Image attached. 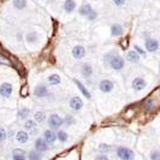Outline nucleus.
I'll return each instance as SVG.
<instances>
[{"label":"nucleus","instance_id":"obj_1","mask_svg":"<svg viewBox=\"0 0 160 160\" xmlns=\"http://www.w3.org/2000/svg\"><path fill=\"white\" fill-rule=\"evenodd\" d=\"M108 65L116 71H120L125 66V60L123 57H120L118 53H114V56L108 58Z\"/></svg>","mask_w":160,"mask_h":160},{"label":"nucleus","instance_id":"obj_2","mask_svg":"<svg viewBox=\"0 0 160 160\" xmlns=\"http://www.w3.org/2000/svg\"><path fill=\"white\" fill-rule=\"evenodd\" d=\"M117 157L120 160H135V153L134 151H131L128 147H124V146H119L117 148Z\"/></svg>","mask_w":160,"mask_h":160},{"label":"nucleus","instance_id":"obj_3","mask_svg":"<svg viewBox=\"0 0 160 160\" xmlns=\"http://www.w3.org/2000/svg\"><path fill=\"white\" fill-rule=\"evenodd\" d=\"M48 125L51 130H57L63 125V118L58 113H52L48 118Z\"/></svg>","mask_w":160,"mask_h":160},{"label":"nucleus","instance_id":"obj_4","mask_svg":"<svg viewBox=\"0 0 160 160\" xmlns=\"http://www.w3.org/2000/svg\"><path fill=\"white\" fill-rule=\"evenodd\" d=\"M12 92H13V87L8 82H4L0 86V96L4 98V99H8L12 94Z\"/></svg>","mask_w":160,"mask_h":160},{"label":"nucleus","instance_id":"obj_5","mask_svg":"<svg viewBox=\"0 0 160 160\" xmlns=\"http://www.w3.org/2000/svg\"><path fill=\"white\" fill-rule=\"evenodd\" d=\"M144 48H146V51L147 52H157L158 51V48H159V42L157 39H153V38H148L146 42H144Z\"/></svg>","mask_w":160,"mask_h":160},{"label":"nucleus","instance_id":"obj_6","mask_svg":"<svg viewBox=\"0 0 160 160\" xmlns=\"http://www.w3.org/2000/svg\"><path fill=\"white\" fill-rule=\"evenodd\" d=\"M34 95L39 99H42V98H46V96L49 95V90H48L47 86L45 84H38L35 89H34Z\"/></svg>","mask_w":160,"mask_h":160},{"label":"nucleus","instance_id":"obj_7","mask_svg":"<svg viewBox=\"0 0 160 160\" xmlns=\"http://www.w3.org/2000/svg\"><path fill=\"white\" fill-rule=\"evenodd\" d=\"M69 106H70V108H71L72 111H80L82 110V107H83V101H82V99H81L80 96H72L71 99H70V102H69Z\"/></svg>","mask_w":160,"mask_h":160},{"label":"nucleus","instance_id":"obj_8","mask_svg":"<svg viewBox=\"0 0 160 160\" xmlns=\"http://www.w3.org/2000/svg\"><path fill=\"white\" fill-rule=\"evenodd\" d=\"M35 151H38V152L40 153H43V152H47L48 149H49V146L48 143L42 138V137H39V138H36L35 140Z\"/></svg>","mask_w":160,"mask_h":160},{"label":"nucleus","instance_id":"obj_9","mask_svg":"<svg viewBox=\"0 0 160 160\" xmlns=\"http://www.w3.org/2000/svg\"><path fill=\"white\" fill-rule=\"evenodd\" d=\"M113 88H114V84H113L112 81L110 80H102L100 81V83H99V89L102 93H111Z\"/></svg>","mask_w":160,"mask_h":160},{"label":"nucleus","instance_id":"obj_10","mask_svg":"<svg viewBox=\"0 0 160 160\" xmlns=\"http://www.w3.org/2000/svg\"><path fill=\"white\" fill-rule=\"evenodd\" d=\"M48 144L49 143H54L57 141V134L54 132V130H51V129H48V130H45V132H43V137H42Z\"/></svg>","mask_w":160,"mask_h":160},{"label":"nucleus","instance_id":"obj_11","mask_svg":"<svg viewBox=\"0 0 160 160\" xmlns=\"http://www.w3.org/2000/svg\"><path fill=\"white\" fill-rule=\"evenodd\" d=\"M72 56L76 59H82L86 57V48L81 45H77L72 48Z\"/></svg>","mask_w":160,"mask_h":160},{"label":"nucleus","instance_id":"obj_12","mask_svg":"<svg viewBox=\"0 0 160 160\" xmlns=\"http://www.w3.org/2000/svg\"><path fill=\"white\" fill-rule=\"evenodd\" d=\"M146 86H147V83H146V81L142 77H136V78H134V81H132V88L135 89L136 92L143 90L146 88Z\"/></svg>","mask_w":160,"mask_h":160},{"label":"nucleus","instance_id":"obj_13","mask_svg":"<svg viewBox=\"0 0 160 160\" xmlns=\"http://www.w3.org/2000/svg\"><path fill=\"white\" fill-rule=\"evenodd\" d=\"M81 75L86 78H89L93 75V66L89 63H84L81 65Z\"/></svg>","mask_w":160,"mask_h":160},{"label":"nucleus","instance_id":"obj_14","mask_svg":"<svg viewBox=\"0 0 160 160\" xmlns=\"http://www.w3.org/2000/svg\"><path fill=\"white\" fill-rule=\"evenodd\" d=\"M15 137H16V141L18 143H27L29 140V134L25 130H19Z\"/></svg>","mask_w":160,"mask_h":160},{"label":"nucleus","instance_id":"obj_15","mask_svg":"<svg viewBox=\"0 0 160 160\" xmlns=\"http://www.w3.org/2000/svg\"><path fill=\"white\" fill-rule=\"evenodd\" d=\"M127 60L130 63H138L140 62V56L137 54L136 51H129L127 53Z\"/></svg>","mask_w":160,"mask_h":160},{"label":"nucleus","instance_id":"obj_16","mask_svg":"<svg viewBox=\"0 0 160 160\" xmlns=\"http://www.w3.org/2000/svg\"><path fill=\"white\" fill-rule=\"evenodd\" d=\"M47 81L51 86H58L62 82V78H60V76L58 73H52V75L48 76Z\"/></svg>","mask_w":160,"mask_h":160},{"label":"nucleus","instance_id":"obj_17","mask_svg":"<svg viewBox=\"0 0 160 160\" xmlns=\"http://www.w3.org/2000/svg\"><path fill=\"white\" fill-rule=\"evenodd\" d=\"M76 8V1L75 0H65L64 1V10L66 12H73Z\"/></svg>","mask_w":160,"mask_h":160},{"label":"nucleus","instance_id":"obj_18","mask_svg":"<svg viewBox=\"0 0 160 160\" xmlns=\"http://www.w3.org/2000/svg\"><path fill=\"white\" fill-rule=\"evenodd\" d=\"M93 11V8H92V5L90 4H84V5H82L78 10V12H80L81 16H88L89 13Z\"/></svg>","mask_w":160,"mask_h":160},{"label":"nucleus","instance_id":"obj_19","mask_svg":"<svg viewBox=\"0 0 160 160\" xmlns=\"http://www.w3.org/2000/svg\"><path fill=\"white\" fill-rule=\"evenodd\" d=\"M123 34V25L120 24H112L111 27V35L112 36H119Z\"/></svg>","mask_w":160,"mask_h":160},{"label":"nucleus","instance_id":"obj_20","mask_svg":"<svg viewBox=\"0 0 160 160\" xmlns=\"http://www.w3.org/2000/svg\"><path fill=\"white\" fill-rule=\"evenodd\" d=\"M34 120L36 123H43L46 120V112L43 111H38L34 113Z\"/></svg>","mask_w":160,"mask_h":160},{"label":"nucleus","instance_id":"obj_21","mask_svg":"<svg viewBox=\"0 0 160 160\" xmlns=\"http://www.w3.org/2000/svg\"><path fill=\"white\" fill-rule=\"evenodd\" d=\"M12 159L13 160H27L25 159V152L22 149H15L12 154Z\"/></svg>","mask_w":160,"mask_h":160},{"label":"nucleus","instance_id":"obj_22","mask_svg":"<svg viewBox=\"0 0 160 160\" xmlns=\"http://www.w3.org/2000/svg\"><path fill=\"white\" fill-rule=\"evenodd\" d=\"M112 151V147L107 143H100L99 144V152L100 154H107Z\"/></svg>","mask_w":160,"mask_h":160},{"label":"nucleus","instance_id":"obj_23","mask_svg":"<svg viewBox=\"0 0 160 160\" xmlns=\"http://www.w3.org/2000/svg\"><path fill=\"white\" fill-rule=\"evenodd\" d=\"M24 130H32V129L36 128V122L34 119H27L24 122Z\"/></svg>","mask_w":160,"mask_h":160},{"label":"nucleus","instance_id":"obj_24","mask_svg":"<svg viewBox=\"0 0 160 160\" xmlns=\"http://www.w3.org/2000/svg\"><path fill=\"white\" fill-rule=\"evenodd\" d=\"M57 140H59L60 142H66L69 140V135L66 134V131H64V130H59L57 132Z\"/></svg>","mask_w":160,"mask_h":160},{"label":"nucleus","instance_id":"obj_25","mask_svg":"<svg viewBox=\"0 0 160 160\" xmlns=\"http://www.w3.org/2000/svg\"><path fill=\"white\" fill-rule=\"evenodd\" d=\"M75 83H76V84H77V87H78V88H80V90H81V92H82V93H83V95L86 96V98H87V99H89V98H90V93H89L88 90H87V89H86V87H84V84H83V83H81L80 81H77V80H75Z\"/></svg>","mask_w":160,"mask_h":160},{"label":"nucleus","instance_id":"obj_26","mask_svg":"<svg viewBox=\"0 0 160 160\" xmlns=\"http://www.w3.org/2000/svg\"><path fill=\"white\" fill-rule=\"evenodd\" d=\"M28 159L29 160H42V154L38 151H32L28 154Z\"/></svg>","mask_w":160,"mask_h":160},{"label":"nucleus","instance_id":"obj_27","mask_svg":"<svg viewBox=\"0 0 160 160\" xmlns=\"http://www.w3.org/2000/svg\"><path fill=\"white\" fill-rule=\"evenodd\" d=\"M12 4H13V6L16 8H18V10H23V8H25V6H27V0H13Z\"/></svg>","mask_w":160,"mask_h":160},{"label":"nucleus","instance_id":"obj_28","mask_svg":"<svg viewBox=\"0 0 160 160\" xmlns=\"http://www.w3.org/2000/svg\"><path fill=\"white\" fill-rule=\"evenodd\" d=\"M75 118L72 117L71 114H66L64 118H63V124H65V125H68V127H70V125H72V124H75Z\"/></svg>","mask_w":160,"mask_h":160},{"label":"nucleus","instance_id":"obj_29","mask_svg":"<svg viewBox=\"0 0 160 160\" xmlns=\"http://www.w3.org/2000/svg\"><path fill=\"white\" fill-rule=\"evenodd\" d=\"M29 113H30V110H29L28 107H23V108H21V110H19V112H18V117H19L21 119H25V118L29 116Z\"/></svg>","mask_w":160,"mask_h":160},{"label":"nucleus","instance_id":"obj_30","mask_svg":"<svg viewBox=\"0 0 160 160\" xmlns=\"http://www.w3.org/2000/svg\"><path fill=\"white\" fill-rule=\"evenodd\" d=\"M36 38H38V35H36L35 32H29V34H27L25 40L28 41L29 43H34V42L36 41Z\"/></svg>","mask_w":160,"mask_h":160},{"label":"nucleus","instance_id":"obj_31","mask_svg":"<svg viewBox=\"0 0 160 160\" xmlns=\"http://www.w3.org/2000/svg\"><path fill=\"white\" fill-rule=\"evenodd\" d=\"M144 107H146L148 111H149V110H153V108L155 107V102L153 101L152 99H149V100H147V101L144 102Z\"/></svg>","mask_w":160,"mask_h":160},{"label":"nucleus","instance_id":"obj_32","mask_svg":"<svg viewBox=\"0 0 160 160\" xmlns=\"http://www.w3.org/2000/svg\"><path fill=\"white\" fill-rule=\"evenodd\" d=\"M8 137V132L4 128H0V143H2Z\"/></svg>","mask_w":160,"mask_h":160},{"label":"nucleus","instance_id":"obj_33","mask_svg":"<svg viewBox=\"0 0 160 160\" xmlns=\"http://www.w3.org/2000/svg\"><path fill=\"white\" fill-rule=\"evenodd\" d=\"M149 158L151 160H160V153L159 151H153L149 154Z\"/></svg>","mask_w":160,"mask_h":160},{"label":"nucleus","instance_id":"obj_34","mask_svg":"<svg viewBox=\"0 0 160 160\" xmlns=\"http://www.w3.org/2000/svg\"><path fill=\"white\" fill-rule=\"evenodd\" d=\"M134 47H135V51H136V52H137V54H138V56L146 57V52H144L143 49H142V48L140 47V46H137V45H135Z\"/></svg>","mask_w":160,"mask_h":160},{"label":"nucleus","instance_id":"obj_35","mask_svg":"<svg viewBox=\"0 0 160 160\" xmlns=\"http://www.w3.org/2000/svg\"><path fill=\"white\" fill-rule=\"evenodd\" d=\"M87 17H88L89 21H94L96 17H98V13H96V11H94V10H93V11H92V12H90Z\"/></svg>","mask_w":160,"mask_h":160},{"label":"nucleus","instance_id":"obj_36","mask_svg":"<svg viewBox=\"0 0 160 160\" xmlns=\"http://www.w3.org/2000/svg\"><path fill=\"white\" fill-rule=\"evenodd\" d=\"M94 160H108V157L106 154H99V155H96Z\"/></svg>","mask_w":160,"mask_h":160},{"label":"nucleus","instance_id":"obj_37","mask_svg":"<svg viewBox=\"0 0 160 160\" xmlns=\"http://www.w3.org/2000/svg\"><path fill=\"white\" fill-rule=\"evenodd\" d=\"M113 2L117 5V6H123L125 4V0H113Z\"/></svg>","mask_w":160,"mask_h":160}]
</instances>
